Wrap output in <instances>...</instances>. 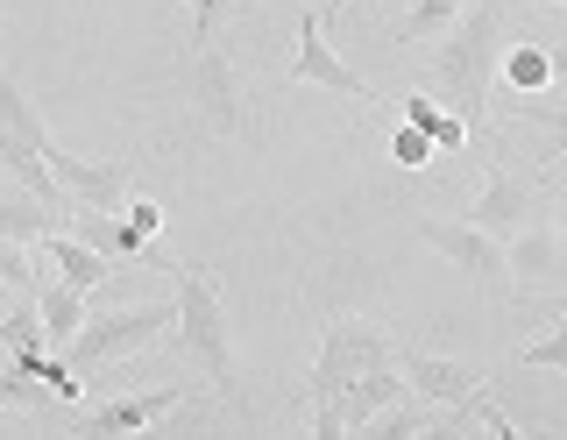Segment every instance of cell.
I'll use <instances>...</instances> for the list:
<instances>
[{
	"label": "cell",
	"mask_w": 567,
	"mask_h": 440,
	"mask_svg": "<svg viewBox=\"0 0 567 440\" xmlns=\"http://www.w3.org/2000/svg\"><path fill=\"white\" fill-rule=\"evenodd\" d=\"M341 14H348V0H327V22H341Z\"/></svg>",
	"instance_id": "23"
},
{
	"label": "cell",
	"mask_w": 567,
	"mask_h": 440,
	"mask_svg": "<svg viewBox=\"0 0 567 440\" xmlns=\"http://www.w3.org/2000/svg\"><path fill=\"white\" fill-rule=\"evenodd\" d=\"M433 156H440L433 129H419V121H398V135H390V164H404V171H425Z\"/></svg>",
	"instance_id": "19"
},
{
	"label": "cell",
	"mask_w": 567,
	"mask_h": 440,
	"mask_svg": "<svg viewBox=\"0 0 567 440\" xmlns=\"http://www.w3.org/2000/svg\"><path fill=\"white\" fill-rule=\"evenodd\" d=\"M511 362H518V369H560V377H567V306L554 313V327H546L532 348H518Z\"/></svg>",
	"instance_id": "18"
},
{
	"label": "cell",
	"mask_w": 567,
	"mask_h": 440,
	"mask_svg": "<svg viewBox=\"0 0 567 440\" xmlns=\"http://www.w3.org/2000/svg\"><path fill=\"white\" fill-rule=\"evenodd\" d=\"M128 221L142 227V235H156V227H164V206H156V199H128Z\"/></svg>",
	"instance_id": "22"
},
{
	"label": "cell",
	"mask_w": 567,
	"mask_h": 440,
	"mask_svg": "<svg viewBox=\"0 0 567 440\" xmlns=\"http://www.w3.org/2000/svg\"><path fill=\"white\" fill-rule=\"evenodd\" d=\"M291 85H327V93H348V100H369V108H377V85H369L362 72H354V64L341 58V50L327 43V8H306L298 14V50H291Z\"/></svg>",
	"instance_id": "6"
},
{
	"label": "cell",
	"mask_w": 567,
	"mask_h": 440,
	"mask_svg": "<svg viewBox=\"0 0 567 440\" xmlns=\"http://www.w3.org/2000/svg\"><path fill=\"white\" fill-rule=\"evenodd\" d=\"M504 72V0H475L468 14L447 29L433 58V79L447 93V108L475 129V143H489V85Z\"/></svg>",
	"instance_id": "1"
},
{
	"label": "cell",
	"mask_w": 567,
	"mask_h": 440,
	"mask_svg": "<svg viewBox=\"0 0 567 440\" xmlns=\"http://www.w3.org/2000/svg\"><path fill=\"white\" fill-rule=\"evenodd\" d=\"M398 369L412 377V398H425V405H468L475 391H483V369H468V362H447V356H419V348H398Z\"/></svg>",
	"instance_id": "9"
},
{
	"label": "cell",
	"mask_w": 567,
	"mask_h": 440,
	"mask_svg": "<svg viewBox=\"0 0 567 440\" xmlns=\"http://www.w3.org/2000/svg\"><path fill=\"white\" fill-rule=\"evenodd\" d=\"M468 221H483L489 235H518L525 221H539V178H532V171H489L483 178V192H475V206H468Z\"/></svg>",
	"instance_id": "8"
},
{
	"label": "cell",
	"mask_w": 567,
	"mask_h": 440,
	"mask_svg": "<svg viewBox=\"0 0 567 440\" xmlns=\"http://www.w3.org/2000/svg\"><path fill=\"white\" fill-rule=\"evenodd\" d=\"M560 235H567V214H560Z\"/></svg>",
	"instance_id": "24"
},
{
	"label": "cell",
	"mask_w": 567,
	"mask_h": 440,
	"mask_svg": "<svg viewBox=\"0 0 567 440\" xmlns=\"http://www.w3.org/2000/svg\"><path fill=\"white\" fill-rule=\"evenodd\" d=\"M71 227H79L93 249H106L114 263H156L150 256V235H142L135 221H121L114 206H71Z\"/></svg>",
	"instance_id": "13"
},
{
	"label": "cell",
	"mask_w": 567,
	"mask_h": 440,
	"mask_svg": "<svg viewBox=\"0 0 567 440\" xmlns=\"http://www.w3.org/2000/svg\"><path fill=\"white\" fill-rule=\"evenodd\" d=\"M164 270L177 285V348L213 377V391H235V341H227L220 291H213L199 270H185V263H164Z\"/></svg>",
	"instance_id": "2"
},
{
	"label": "cell",
	"mask_w": 567,
	"mask_h": 440,
	"mask_svg": "<svg viewBox=\"0 0 567 440\" xmlns=\"http://www.w3.org/2000/svg\"><path fill=\"white\" fill-rule=\"evenodd\" d=\"M419 242H425V249H440V256L454 263V270H468L489 298H511V291H518V270H511V242H504V235H489L483 221H440V214H425V221H419Z\"/></svg>",
	"instance_id": "4"
},
{
	"label": "cell",
	"mask_w": 567,
	"mask_h": 440,
	"mask_svg": "<svg viewBox=\"0 0 567 440\" xmlns=\"http://www.w3.org/2000/svg\"><path fill=\"white\" fill-rule=\"evenodd\" d=\"M185 100L206 114V129L241 135V85H235V64H227L213 43L192 50V64H185Z\"/></svg>",
	"instance_id": "7"
},
{
	"label": "cell",
	"mask_w": 567,
	"mask_h": 440,
	"mask_svg": "<svg viewBox=\"0 0 567 440\" xmlns=\"http://www.w3.org/2000/svg\"><path fill=\"white\" fill-rule=\"evenodd\" d=\"M185 405V391L177 383H164V391H128V398H114V405H100V412H85L79 427V440H114V433H142V427H156L164 412H177Z\"/></svg>",
	"instance_id": "10"
},
{
	"label": "cell",
	"mask_w": 567,
	"mask_h": 440,
	"mask_svg": "<svg viewBox=\"0 0 567 440\" xmlns=\"http://www.w3.org/2000/svg\"><path fill=\"white\" fill-rule=\"evenodd\" d=\"M35 306H43V341L50 348H71L85 327V285H71V277H50V285H35Z\"/></svg>",
	"instance_id": "15"
},
{
	"label": "cell",
	"mask_w": 567,
	"mask_h": 440,
	"mask_svg": "<svg viewBox=\"0 0 567 440\" xmlns=\"http://www.w3.org/2000/svg\"><path fill=\"white\" fill-rule=\"evenodd\" d=\"M567 72V58H554L546 43H511L504 50V85L511 93H539V85H554Z\"/></svg>",
	"instance_id": "16"
},
{
	"label": "cell",
	"mask_w": 567,
	"mask_h": 440,
	"mask_svg": "<svg viewBox=\"0 0 567 440\" xmlns=\"http://www.w3.org/2000/svg\"><path fill=\"white\" fill-rule=\"evenodd\" d=\"M404 391H412V377H404L398 362L390 369H369V377H354L348 391H341V419H348V433H369L377 419L390 412V405H404Z\"/></svg>",
	"instance_id": "12"
},
{
	"label": "cell",
	"mask_w": 567,
	"mask_h": 440,
	"mask_svg": "<svg viewBox=\"0 0 567 440\" xmlns=\"http://www.w3.org/2000/svg\"><path fill=\"white\" fill-rule=\"evenodd\" d=\"M43 256L58 263V277H71V285H85V291H100L106 277H114V256H106V249H93V242H85L71 221H64L58 235L43 242Z\"/></svg>",
	"instance_id": "14"
},
{
	"label": "cell",
	"mask_w": 567,
	"mask_h": 440,
	"mask_svg": "<svg viewBox=\"0 0 567 440\" xmlns=\"http://www.w3.org/2000/svg\"><path fill=\"white\" fill-rule=\"evenodd\" d=\"M235 14V0H192V50H206L220 37V22Z\"/></svg>",
	"instance_id": "21"
},
{
	"label": "cell",
	"mask_w": 567,
	"mask_h": 440,
	"mask_svg": "<svg viewBox=\"0 0 567 440\" xmlns=\"http://www.w3.org/2000/svg\"><path fill=\"white\" fill-rule=\"evenodd\" d=\"M511 114L532 121V129H546L554 135V156H567V108H539L532 93H511Z\"/></svg>",
	"instance_id": "20"
},
{
	"label": "cell",
	"mask_w": 567,
	"mask_h": 440,
	"mask_svg": "<svg viewBox=\"0 0 567 440\" xmlns=\"http://www.w3.org/2000/svg\"><path fill=\"white\" fill-rule=\"evenodd\" d=\"M560 306H567V298H560Z\"/></svg>",
	"instance_id": "26"
},
{
	"label": "cell",
	"mask_w": 567,
	"mask_h": 440,
	"mask_svg": "<svg viewBox=\"0 0 567 440\" xmlns=\"http://www.w3.org/2000/svg\"><path fill=\"white\" fill-rule=\"evenodd\" d=\"M511 270H518V291H546L567 277V235L546 221H525L518 235H511Z\"/></svg>",
	"instance_id": "11"
},
{
	"label": "cell",
	"mask_w": 567,
	"mask_h": 440,
	"mask_svg": "<svg viewBox=\"0 0 567 440\" xmlns=\"http://www.w3.org/2000/svg\"><path fill=\"white\" fill-rule=\"evenodd\" d=\"M468 14V0H412V14L398 22V50H419V43H433V37H447V29Z\"/></svg>",
	"instance_id": "17"
},
{
	"label": "cell",
	"mask_w": 567,
	"mask_h": 440,
	"mask_svg": "<svg viewBox=\"0 0 567 440\" xmlns=\"http://www.w3.org/2000/svg\"><path fill=\"white\" fill-rule=\"evenodd\" d=\"M171 320H177V306H121V313H100V320L79 327V341H71L64 356H71L79 377H100V369L142 356V348H150Z\"/></svg>",
	"instance_id": "5"
},
{
	"label": "cell",
	"mask_w": 567,
	"mask_h": 440,
	"mask_svg": "<svg viewBox=\"0 0 567 440\" xmlns=\"http://www.w3.org/2000/svg\"><path fill=\"white\" fill-rule=\"evenodd\" d=\"M560 8H567V0H560Z\"/></svg>",
	"instance_id": "25"
},
{
	"label": "cell",
	"mask_w": 567,
	"mask_h": 440,
	"mask_svg": "<svg viewBox=\"0 0 567 440\" xmlns=\"http://www.w3.org/2000/svg\"><path fill=\"white\" fill-rule=\"evenodd\" d=\"M390 362H398V341H390L383 327H369L362 313H341V320H327V341H319V362H312L306 405L341 398L354 377H369V369H390Z\"/></svg>",
	"instance_id": "3"
}]
</instances>
